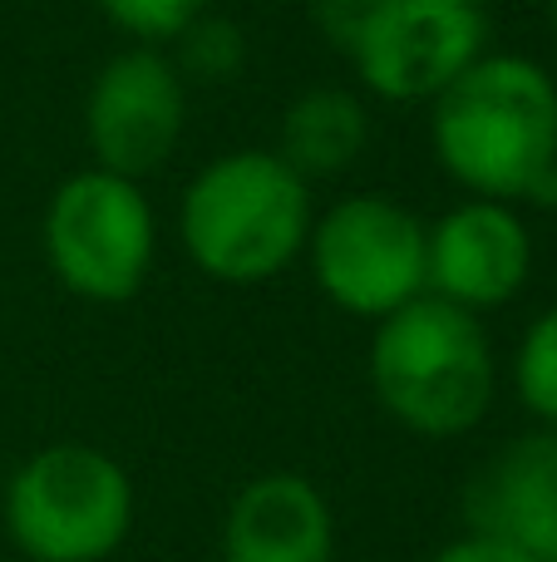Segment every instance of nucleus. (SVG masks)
Instances as JSON below:
<instances>
[{
	"label": "nucleus",
	"mask_w": 557,
	"mask_h": 562,
	"mask_svg": "<svg viewBox=\"0 0 557 562\" xmlns=\"http://www.w3.org/2000/svg\"><path fill=\"white\" fill-rule=\"evenodd\" d=\"M434 164L469 198L538 203L557 198V85L528 55L484 49L430 104Z\"/></svg>",
	"instance_id": "obj_1"
},
{
	"label": "nucleus",
	"mask_w": 557,
	"mask_h": 562,
	"mask_svg": "<svg viewBox=\"0 0 557 562\" xmlns=\"http://www.w3.org/2000/svg\"><path fill=\"white\" fill-rule=\"evenodd\" d=\"M316 198L272 148H232L187 178L178 198V243L217 286H266L302 262Z\"/></svg>",
	"instance_id": "obj_2"
},
{
	"label": "nucleus",
	"mask_w": 557,
	"mask_h": 562,
	"mask_svg": "<svg viewBox=\"0 0 557 562\" xmlns=\"http://www.w3.org/2000/svg\"><path fill=\"white\" fill-rule=\"evenodd\" d=\"M371 390L405 435L464 439L489 419L499 390L489 330L474 311L414 296L410 306L375 321Z\"/></svg>",
	"instance_id": "obj_3"
},
{
	"label": "nucleus",
	"mask_w": 557,
	"mask_h": 562,
	"mask_svg": "<svg viewBox=\"0 0 557 562\" xmlns=\"http://www.w3.org/2000/svg\"><path fill=\"white\" fill-rule=\"evenodd\" d=\"M134 479L79 439L20 459L0 494L5 538L25 562H109L134 533Z\"/></svg>",
	"instance_id": "obj_4"
},
{
	"label": "nucleus",
	"mask_w": 557,
	"mask_h": 562,
	"mask_svg": "<svg viewBox=\"0 0 557 562\" xmlns=\"http://www.w3.org/2000/svg\"><path fill=\"white\" fill-rule=\"evenodd\" d=\"M39 247L69 296L94 306L134 301L158 257L154 203L144 183L89 164L49 193L39 217Z\"/></svg>",
	"instance_id": "obj_5"
},
{
	"label": "nucleus",
	"mask_w": 557,
	"mask_h": 562,
	"mask_svg": "<svg viewBox=\"0 0 557 562\" xmlns=\"http://www.w3.org/2000/svg\"><path fill=\"white\" fill-rule=\"evenodd\" d=\"M302 257L316 291L355 321H385L424 296V217L390 193H345L321 207Z\"/></svg>",
	"instance_id": "obj_6"
},
{
	"label": "nucleus",
	"mask_w": 557,
	"mask_h": 562,
	"mask_svg": "<svg viewBox=\"0 0 557 562\" xmlns=\"http://www.w3.org/2000/svg\"><path fill=\"white\" fill-rule=\"evenodd\" d=\"M187 128V79L173 55L124 45L84 89V148L94 168L144 183L168 164Z\"/></svg>",
	"instance_id": "obj_7"
},
{
	"label": "nucleus",
	"mask_w": 557,
	"mask_h": 562,
	"mask_svg": "<svg viewBox=\"0 0 557 562\" xmlns=\"http://www.w3.org/2000/svg\"><path fill=\"white\" fill-rule=\"evenodd\" d=\"M489 49V15L450 0H390L351 45V69L365 99L434 104Z\"/></svg>",
	"instance_id": "obj_8"
},
{
	"label": "nucleus",
	"mask_w": 557,
	"mask_h": 562,
	"mask_svg": "<svg viewBox=\"0 0 557 562\" xmlns=\"http://www.w3.org/2000/svg\"><path fill=\"white\" fill-rule=\"evenodd\" d=\"M533 277V233L513 203L464 198L424 223V296L459 311H499Z\"/></svg>",
	"instance_id": "obj_9"
},
{
	"label": "nucleus",
	"mask_w": 557,
	"mask_h": 562,
	"mask_svg": "<svg viewBox=\"0 0 557 562\" xmlns=\"http://www.w3.org/2000/svg\"><path fill=\"white\" fill-rule=\"evenodd\" d=\"M459 514L464 533L548 553L557 538V429L538 425L493 449L464 484Z\"/></svg>",
	"instance_id": "obj_10"
},
{
	"label": "nucleus",
	"mask_w": 557,
	"mask_h": 562,
	"mask_svg": "<svg viewBox=\"0 0 557 562\" xmlns=\"http://www.w3.org/2000/svg\"><path fill=\"white\" fill-rule=\"evenodd\" d=\"M217 562H336L331 498L296 469H266L232 494Z\"/></svg>",
	"instance_id": "obj_11"
},
{
	"label": "nucleus",
	"mask_w": 557,
	"mask_h": 562,
	"mask_svg": "<svg viewBox=\"0 0 557 562\" xmlns=\"http://www.w3.org/2000/svg\"><path fill=\"white\" fill-rule=\"evenodd\" d=\"M365 148H371V104L361 89L311 85L282 109L272 154L316 188L345 178Z\"/></svg>",
	"instance_id": "obj_12"
},
{
	"label": "nucleus",
	"mask_w": 557,
	"mask_h": 562,
	"mask_svg": "<svg viewBox=\"0 0 557 562\" xmlns=\"http://www.w3.org/2000/svg\"><path fill=\"white\" fill-rule=\"evenodd\" d=\"M173 65L187 85H232L247 69V30L227 15H203L173 40Z\"/></svg>",
	"instance_id": "obj_13"
},
{
	"label": "nucleus",
	"mask_w": 557,
	"mask_h": 562,
	"mask_svg": "<svg viewBox=\"0 0 557 562\" xmlns=\"http://www.w3.org/2000/svg\"><path fill=\"white\" fill-rule=\"evenodd\" d=\"M513 395L538 425L557 429V301L528 321L513 350Z\"/></svg>",
	"instance_id": "obj_14"
},
{
	"label": "nucleus",
	"mask_w": 557,
	"mask_h": 562,
	"mask_svg": "<svg viewBox=\"0 0 557 562\" xmlns=\"http://www.w3.org/2000/svg\"><path fill=\"white\" fill-rule=\"evenodd\" d=\"M94 5L104 10L109 25H114L118 35H128L134 45L163 49V45H173L213 0H94Z\"/></svg>",
	"instance_id": "obj_15"
},
{
	"label": "nucleus",
	"mask_w": 557,
	"mask_h": 562,
	"mask_svg": "<svg viewBox=\"0 0 557 562\" xmlns=\"http://www.w3.org/2000/svg\"><path fill=\"white\" fill-rule=\"evenodd\" d=\"M385 5H390V0H306V15H311V30L326 45L351 55V45L365 35V25H371Z\"/></svg>",
	"instance_id": "obj_16"
},
{
	"label": "nucleus",
	"mask_w": 557,
	"mask_h": 562,
	"mask_svg": "<svg viewBox=\"0 0 557 562\" xmlns=\"http://www.w3.org/2000/svg\"><path fill=\"white\" fill-rule=\"evenodd\" d=\"M430 562H543L538 553L528 548H513V543H499V538H484V533H459L454 543L434 548Z\"/></svg>",
	"instance_id": "obj_17"
},
{
	"label": "nucleus",
	"mask_w": 557,
	"mask_h": 562,
	"mask_svg": "<svg viewBox=\"0 0 557 562\" xmlns=\"http://www.w3.org/2000/svg\"><path fill=\"white\" fill-rule=\"evenodd\" d=\"M450 5H464V10H484V15H489V5H493V0H450Z\"/></svg>",
	"instance_id": "obj_18"
},
{
	"label": "nucleus",
	"mask_w": 557,
	"mask_h": 562,
	"mask_svg": "<svg viewBox=\"0 0 557 562\" xmlns=\"http://www.w3.org/2000/svg\"><path fill=\"white\" fill-rule=\"evenodd\" d=\"M548 25H553V35H557V0H548Z\"/></svg>",
	"instance_id": "obj_19"
},
{
	"label": "nucleus",
	"mask_w": 557,
	"mask_h": 562,
	"mask_svg": "<svg viewBox=\"0 0 557 562\" xmlns=\"http://www.w3.org/2000/svg\"><path fill=\"white\" fill-rule=\"evenodd\" d=\"M543 562H557V538L548 543V553H543Z\"/></svg>",
	"instance_id": "obj_20"
},
{
	"label": "nucleus",
	"mask_w": 557,
	"mask_h": 562,
	"mask_svg": "<svg viewBox=\"0 0 557 562\" xmlns=\"http://www.w3.org/2000/svg\"><path fill=\"white\" fill-rule=\"evenodd\" d=\"M553 207H557V198H553Z\"/></svg>",
	"instance_id": "obj_21"
}]
</instances>
